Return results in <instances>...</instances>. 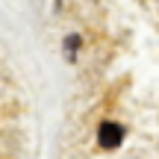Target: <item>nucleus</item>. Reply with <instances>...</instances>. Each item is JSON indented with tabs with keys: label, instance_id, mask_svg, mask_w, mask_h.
Returning <instances> with one entry per match:
<instances>
[{
	"label": "nucleus",
	"instance_id": "nucleus-2",
	"mask_svg": "<svg viewBox=\"0 0 159 159\" xmlns=\"http://www.w3.org/2000/svg\"><path fill=\"white\" fill-rule=\"evenodd\" d=\"M65 47H68V50H74V47H80V39H74V35H71V39L65 41Z\"/></svg>",
	"mask_w": 159,
	"mask_h": 159
},
{
	"label": "nucleus",
	"instance_id": "nucleus-1",
	"mask_svg": "<svg viewBox=\"0 0 159 159\" xmlns=\"http://www.w3.org/2000/svg\"><path fill=\"white\" fill-rule=\"evenodd\" d=\"M121 142H124V127L115 124V121H103L100 130H97V144L103 150H115Z\"/></svg>",
	"mask_w": 159,
	"mask_h": 159
}]
</instances>
